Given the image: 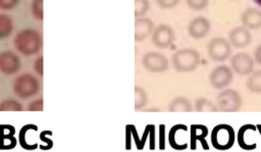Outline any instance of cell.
<instances>
[{
	"label": "cell",
	"mask_w": 261,
	"mask_h": 152,
	"mask_svg": "<svg viewBox=\"0 0 261 152\" xmlns=\"http://www.w3.org/2000/svg\"><path fill=\"white\" fill-rule=\"evenodd\" d=\"M40 82L34 74L24 72L17 75L12 83L14 94L20 99H29L36 96L40 92Z\"/></svg>",
	"instance_id": "3957f363"
},
{
	"label": "cell",
	"mask_w": 261,
	"mask_h": 152,
	"mask_svg": "<svg viewBox=\"0 0 261 152\" xmlns=\"http://www.w3.org/2000/svg\"><path fill=\"white\" fill-rule=\"evenodd\" d=\"M207 51L209 57L214 61H224L231 53L229 41L224 38L216 37L211 39L207 44Z\"/></svg>",
	"instance_id": "8992f818"
},
{
	"label": "cell",
	"mask_w": 261,
	"mask_h": 152,
	"mask_svg": "<svg viewBox=\"0 0 261 152\" xmlns=\"http://www.w3.org/2000/svg\"><path fill=\"white\" fill-rule=\"evenodd\" d=\"M242 24L251 30H257L261 28V10L258 8L248 7L241 14Z\"/></svg>",
	"instance_id": "ac0fdd59"
},
{
	"label": "cell",
	"mask_w": 261,
	"mask_h": 152,
	"mask_svg": "<svg viewBox=\"0 0 261 152\" xmlns=\"http://www.w3.org/2000/svg\"><path fill=\"white\" fill-rule=\"evenodd\" d=\"M182 130H188V126L185 125V124H181V123L175 124V125H173V126L169 130V133H168V142H169V145L171 146V148H173L174 150L180 151V150L187 149V147H188V143H187L186 145H185V144L182 145V144H180V143L178 142V139H177V134H178L179 132H181Z\"/></svg>",
	"instance_id": "ffe728a7"
},
{
	"label": "cell",
	"mask_w": 261,
	"mask_h": 152,
	"mask_svg": "<svg viewBox=\"0 0 261 152\" xmlns=\"http://www.w3.org/2000/svg\"><path fill=\"white\" fill-rule=\"evenodd\" d=\"M256 126H257V129H258V131H259V133L261 135V124H257Z\"/></svg>",
	"instance_id": "60d3db41"
},
{
	"label": "cell",
	"mask_w": 261,
	"mask_h": 152,
	"mask_svg": "<svg viewBox=\"0 0 261 152\" xmlns=\"http://www.w3.org/2000/svg\"><path fill=\"white\" fill-rule=\"evenodd\" d=\"M142 65L144 68L150 72L158 73L165 71L168 66L169 62L165 55L156 51H150L144 54L142 58Z\"/></svg>",
	"instance_id": "52a82bcc"
},
{
	"label": "cell",
	"mask_w": 261,
	"mask_h": 152,
	"mask_svg": "<svg viewBox=\"0 0 261 152\" xmlns=\"http://www.w3.org/2000/svg\"><path fill=\"white\" fill-rule=\"evenodd\" d=\"M208 135V128L204 124H192L190 126V145L192 150H196L197 142H200L203 149L208 150V144L205 138Z\"/></svg>",
	"instance_id": "2e32d148"
},
{
	"label": "cell",
	"mask_w": 261,
	"mask_h": 152,
	"mask_svg": "<svg viewBox=\"0 0 261 152\" xmlns=\"http://www.w3.org/2000/svg\"><path fill=\"white\" fill-rule=\"evenodd\" d=\"M234 141L236 133L229 124L220 123L213 128L211 133V143L216 150H228L233 146Z\"/></svg>",
	"instance_id": "277c9868"
},
{
	"label": "cell",
	"mask_w": 261,
	"mask_h": 152,
	"mask_svg": "<svg viewBox=\"0 0 261 152\" xmlns=\"http://www.w3.org/2000/svg\"><path fill=\"white\" fill-rule=\"evenodd\" d=\"M200 62V53L193 48L178 49L171 57V64L178 72L193 71L199 66Z\"/></svg>",
	"instance_id": "7a4b0ae2"
},
{
	"label": "cell",
	"mask_w": 261,
	"mask_h": 152,
	"mask_svg": "<svg viewBox=\"0 0 261 152\" xmlns=\"http://www.w3.org/2000/svg\"><path fill=\"white\" fill-rule=\"evenodd\" d=\"M13 45L18 53L23 56H32L39 53L43 46L41 34L34 29H23L16 33Z\"/></svg>",
	"instance_id": "6da1fadb"
},
{
	"label": "cell",
	"mask_w": 261,
	"mask_h": 152,
	"mask_svg": "<svg viewBox=\"0 0 261 152\" xmlns=\"http://www.w3.org/2000/svg\"><path fill=\"white\" fill-rule=\"evenodd\" d=\"M49 130H46V131H43L41 134H40V139L42 142H45L46 145H40L39 147L41 148V150H50L52 147H53V141L49 138H47V134H49Z\"/></svg>",
	"instance_id": "1f68e13d"
},
{
	"label": "cell",
	"mask_w": 261,
	"mask_h": 152,
	"mask_svg": "<svg viewBox=\"0 0 261 152\" xmlns=\"http://www.w3.org/2000/svg\"><path fill=\"white\" fill-rule=\"evenodd\" d=\"M20 0H0V9L1 10H12L14 9Z\"/></svg>",
	"instance_id": "d6a6232c"
},
{
	"label": "cell",
	"mask_w": 261,
	"mask_h": 152,
	"mask_svg": "<svg viewBox=\"0 0 261 152\" xmlns=\"http://www.w3.org/2000/svg\"><path fill=\"white\" fill-rule=\"evenodd\" d=\"M134 38L136 42H142L152 35L154 30L153 21L148 17H138L135 20Z\"/></svg>",
	"instance_id": "9a60e30c"
},
{
	"label": "cell",
	"mask_w": 261,
	"mask_h": 152,
	"mask_svg": "<svg viewBox=\"0 0 261 152\" xmlns=\"http://www.w3.org/2000/svg\"><path fill=\"white\" fill-rule=\"evenodd\" d=\"M246 87L252 93H261V69L250 73L246 82Z\"/></svg>",
	"instance_id": "603a6c76"
},
{
	"label": "cell",
	"mask_w": 261,
	"mask_h": 152,
	"mask_svg": "<svg viewBox=\"0 0 261 152\" xmlns=\"http://www.w3.org/2000/svg\"><path fill=\"white\" fill-rule=\"evenodd\" d=\"M159 149L160 150L165 149V125L164 124L159 125Z\"/></svg>",
	"instance_id": "d590c367"
},
{
	"label": "cell",
	"mask_w": 261,
	"mask_h": 152,
	"mask_svg": "<svg viewBox=\"0 0 261 152\" xmlns=\"http://www.w3.org/2000/svg\"><path fill=\"white\" fill-rule=\"evenodd\" d=\"M243 99L241 95L233 89H225L221 91L216 98V106L218 111L236 112L241 109Z\"/></svg>",
	"instance_id": "5b68a950"
},
{
	"label": "cell",
	"mask_w": 261,
	"mask_h": 152,
	"mask_svg": "<svg viewBox=\"0 0 261 152\" xmlns=\"http://www.w3.org/2000/svg\"><path fill=\"white\" fill-rule=\"evenodd\" d=\"M14 30V22L10 15L0 13V40L8 38Z\"/></svg>",
	"instance_id": "7402d4cb"
},
{
	"label": "cell",
	"mask_w": 261,
	"mask_h": 152,
	"mask_svg": "<svg viewBox=\"0 0 261 152\" xmlns=\"http://www.w3.org/2000/svg\"><path fill=\"white\" fill-rule=\"evenodd\" d=\"M254 124H251V123H247V124H244L240 128V130L238 131V134H237V141H238V144L239 146L244 149V150H254L257 146L256 143L254 144H248L246 141H245V133L248 129L252 128Z\"/></svg>",
	"instance_id": "484cf974"
},
{
	"label": "cell",
	"mask_w": 261,
	"mask_h": 152,
	"mask_svg": "<svg viewBox=\"0 0 261 152\" xmlns=\"http://www.w3.org/2000/svg\"><path fill=\"white\" fill-rule=\"evenodd\" d=\"M230 66L231 69L240 75L250 74L254 69V60L250 54L246 52H238L231 56Z\"/></svg>",
	"instance_id": "8fae6325"
},
{
	"label": "cell",
	"mask_w": 261,
	"mask_h": 152,
	"mask_svg": "<svg viewBox=\"0 0 261 152\" xmlns=\"http://www.w3.org/2000/svg\"><path fill=\"white\" fill-rule=\"evenodd\" d=\"M147 111H160V109H158V108H149V109H147Z\"/></svg>",
	"instance_id": "f35d334b"
},
{
	"label": "cell",
	"mask_w": 261,
	"mask_h": 152,
	"mask_svg": "<svg viewBox=\"0 0 261 152\" xmlns=\"http://www.w3.org/2000/svg\"><path fill=\"white\" fill-rule=\"evenodd\" d=\"M180 0H155L157 5L163 9H169L178 4Z\"/></svg>",
	"instance_id": "e575fe53"
},
{
	"label": "cell",
	"mask_w": 261,
	"mask_h": 152,
	"mask_svg": "<svg viewBox=\"0 0 261 152\" xmlns=\"http://www.w3.org/2000/svg\"><path fill=\"white\" fill-rule=\"evenodd\" d=\"M15 128L11 124H0V150H11L16 146V139L14 137Z\"/></svg>",
	"instance_id": "e0dca14e"
},
{
	"label": "cell",
	"mask_w": 261,
	"mask_h": 152,
	"mask_svg": "<svg viewBox=\"0 0 261 152\" xmlns=\"http://www.w3.org/2000/svg\"><path fill=\"white\" fill-rule=\"evenodd\" d=\"M192 110V103L186 97H176L168 105L169 112H191Z\"/></svg>",
	"instance_id": "44dd1931"
},
{
	"label": "cell",
	"mask_w": 261,
	"mask_h": 152,
	"mask_svg": "<svg viewBox=\"0 0 261 152\" xmlns=\"http://www.w3.org/2000/svg\"><path fill=\"white\" fill-rule=\"evenodd\" d=\"M149 137H150V150H154L155 149V126H154V124H151Z\"/></svg>",
	"instance_id": "8d00e7d4"
},
{
	"label": "cell",
	"mask_w": 261,
	"mask_h": 152,
	"mask_svg": "<svg viewBox=\"0 0 261 152\" xmlns=\"http://www.w3.org/2000/svg\"><path fill=\"white\" fill-rule=\"evenodd\" d=\"M35 130H38V126L36 124H33V123L24 124L20 129L19 135H18V142H19V145H20V147L22 149L28 150V151H33V150H35V149H37L39 147L38 144H35V145L30 144L29 139H28V134L32 133Z\"/></svg>",
	"instance_id": "d6986e66"
},
{
	"label": "cell",
	"mask_w": 261,
	"mask_h": 152,
	"mask_svg": "<svg viewBox=\"0 0 261 152\" xmlns=\"http://www.w3.org/2000/svg\"><path fill=\"white\" fill-rule=\"evenodd\" d=\"M229 43L237 48H244L252 41V35L249 29L243 27H236L228 33Z\"/></svg>",
	"instance_id": "5bb4252c"
},
{
	"label": "cell",
	"mask_w": 261,
	"mask_h": 152,
	"mask_svg": "<svg viewBox=\"0 0 261 152\" xmlns=\"http://www.w3.org/2000/svg\"><path fill=\"white\" fill-rule=\"evenodd\" d=\"M151 40L156 47L165 49L174 41V31L169 24L160 23L153 30Z\"/></svg>",
	"instance_id": "30bf717a"
},
{
	"label": "cell",
	"mask_w": 261,
	"mask_h": 152,
	"mask_svg": "<svg viewBox=\"0 0 261 152\" xmlns=\"http://www.w3.org/2000/svg\"><path fill=\"white\" fill-rule=\"evenodd\" d=\"M195 109L198 112H216L218 111L217 106L209 99L200 97L195 100Z\"/></svg>",
	"instance_id": "cb8c5ba5"
},
{
	"label": "cell",
	"mask_w": 261,
	"mask_h": 152,
	"mask_svg": "<svg viewBox=\"0 0 261 152\" xmlns=\"http://www.w3.org/2000/svg\"><path fill=\"white\" fill-rule=\"evenodd\" d=\"M33 67H34L35 72H36L38 75L43 77V73H44V67H43V55L38 56V57L34 60Z\"/></svg>",
	"instance_id": "836d02e7"
},
{
	"label": "cell",
	"mask_w": 261,
	"mask_h": 152,
	"mask_svg": "<svg viewBox=\"0 0 261 152\" xmlns=\"http://www.w3.org/2000/svg\"><path fill=\"white\" fill-rule=\"evenodd\" d=\"M150 8L149 0H135V17H143Z\"/></svg>",
	"instance_id": "83f0119b"
},
{
	"label": "cell",
	"mask_w": 261,
	"mask_h": 152,
	"mask_svg": "<svg viewBox=\"0 0 261 152\" xmlns=\"http://www.w3.org/2000/svg\"><path fill=\"white\" fill-rule=\"evenodd\" d=\"M44 108V101L43 98L34 99L31 102H29L27 110L28 111H42Z\"/></svg>",
	"instance_id": "4dcf8cb0"
},
{
	"label": "cell",
	"mask_w": 261,
	"mask_h": 152,
	"mask_svg": "<svg viewBox=\"0 0 261 152\" xmlns=\"http://www.w3.org/2000/svg\"><path fill=\"white\" fill-rule=\"evenodd\" d=\"M254 58H255V60H256L259 64H261V44H259V45L256 47V49H255V51H254Z\"/></svg>",
	"instance_id": "74e56055"
},
{
	"label": "cell",
	"mask_w": 261,
	"mask_h": 152,
	"mask_svg": "<svg viewBox=\"0 0 261 152\" xmlns=\"http://www.w3.org/2000/svg\"><path fill=\"white\" fill-rule=\"evenodd\" d=\"M233 78V73L230 67L225 64L218 65L213 68L209 74V82L211 86L217 90H221L227 87Z\"/></svg>",
	"instance_id": "9c48e42d"
},
{
	"label": "cell",
	"mask_w": 261,
	"mask_h": 152,
	"mask_svg": "<svg viewBox=\"0 0 261 152\" xmlns=\"http://www.w3.org/2000/svg\"><path fill=\"white\" fill-rule=\"evenodd\" d=\"M254 2H255L257 5L261 6V0H254Z\"/></svg>",
	"instance_id": "ab89813d"
},
{
	"label": "cell",
	"mask_w": 261,
	"mask_h": 152,
	"mask_svg": "<svg viewBox=\"0 0 261 152\" xmlns=\"http://www.w3.org/2000/svg\"><path fill=\"white\" fill-rule=\"evenodd\" d=\"M21 68L20 57L11 50L0 52V71L6 75L17 73Z\"/></svg>",
	"instance_id": "ba28073f"
},
{
	"label": "cell",
	"mask_w": 261,
	"mask_h": 152,
	"mask_svg": "<svg viewBox=\"0 0 261 152\" xmlns=\"http://www.w3.org/2000/svg\"><path fill=\"white\" fill-rule=\"evenodd\" d=\"M22 104L16 99L9 98L0 102V111H22Z\"/></svg>",
	"instance_id": "4316f807"
},
{
	"label": "cell",
	"mask_w": 261,
	"mask_h": 152,
	"mask_svg": "<svg viewBox=\"0 0 261 152\" xmlns=\"http://www.w3.org/2000/svg\"><path fill=\"white\" fill-rule=\"evenodd\" d=\"M210 29V21L204 16H197L188 24V33L194 39H202L206 37Z\"/></svg>",
	"instance_id": "7c38bea8"
},
{
	"label": "cell",
	"mask_w": 261,
	"mask_h": 152,
	"mask_svg": "<svg viewBox=\"0 0 261 152\" xmlns=\"http://www.w3.org/2000/svg\"><path fill=\"white\" fill-rule=\"evenodd\" d=\"M186 2L193 10H203L207 7L209 0H186Z\"/></svg>",
	"instance_id": "f546056e"
},
{
	"label": "cell",
	"mask_w": 261,
	"mask_h": 152,
	"mask_svg": "<svg viewBox=\"0 0 261 152\" xmlns=\"http://www.w3.org/2000/svg\"><path fill=\"white\" fill-rule=\"evenodd\" d=\"M31 12H32V15L35 19L42 20L44 18L43 0H32Z\"/></svg>",
	"instance_id": "f1b7e54d"
},
{
	"label": "cell",
	"mask_w": 261,
	"mask_h": 152,
	"mask_svg": "<svg viewBox=\"0 0 261 152\" xmlns=\"http://www.w3.org/2000/svg\"><path fill=\"white\" fill-rule=\"evenodd\" d=\"M135 101H134V108L136 111L143 109L148 102V97L145 90L140 86H135Z\"/></svg>",
	"instance_id": "d4e9b609"
},
{
	"label": "cell",
	"mask_w": 261,
	"mask_h": 152,
	"mask_svg": "<svg viewBox=\"0 0 261 152\" xmlns=\"http://www.w3.org/2000/svg\"><path fill=\"white\" fill-rule=\"evenodd\" d=\"M150 128H151V124H147L146 128H145V131H144V134L142 136V138L140 139L139 136H138V132H137V129L134 124H127L125 126V149L126 150H130V140L133 139L135 141V144H136V147L138 150H143L144 149V146H145V143H146V140L149 136V133H150Z\"/></svg>",
	"instance_id": "4fadbf2b"
}]
</instances>
